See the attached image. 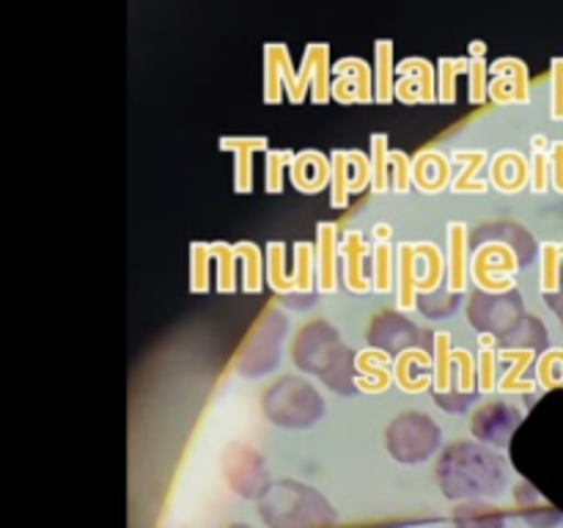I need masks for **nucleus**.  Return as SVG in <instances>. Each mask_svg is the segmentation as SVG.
I'll list each match as a JSON object with an SVG mask.
<instances>
[{
    "label": "nucleus",
    "mask_w": 563,
    "mask_h": 528,
    "mask_svg": "<svg viewBox=\"0 0 563 528\" xmlns=\"http://www.w3.org/2000/svg\"><path fill=\"white\" fill-rule=\"evenodd\" d=\"M234 251L242 264V289L256 295V292H262L264 280H267V273H264L267 264L262 262V248L256 242H236Z\"/></svg>",
    "instance_id": "24"
},
{
    "label": "nucleus",
    "mask_w": 563,
    "mask_h": 528,
    "mask_svg": "<svg viewBox=\"0 0 563 528\" xmlns=\"http://www.w3.org/2000/svg\"><path fill=\"white\" fill-rule=\"evenodd\" d=\"M223 152H234V190L251 193L253 190V154L267 152V138H220Z\"/></svg>",
    "instance_id": "15"
},
{
    "label": "nucleus",
    "mask_w": 563,
    "mask_h": 528,
    "mask_svg": "<svg viewBox=\"0 0 563 528\" xmlns=\"http://www.w3.org/2000/svg\"><path fill=\"white\" fill-rule=\"evenodd\" d=\"M561 248V256H563V245H559Z\"/></svg>",
    "instance_id": "60"
},
{
    "label": "nucleus",
    "mask_w": 563,
    "mask_h": 528,
    "mask_svg": "<svg viewBox=\"0 0 563 528\" xmlns=\"http://www.w3.org/2000/svg\"><path fill=\"white\" fill-rule=\"evenodd\" d=\"M330 165H333V179H330V204L335 209H344L350 204V160H346V152H333L330 157Z\"/></svg>",
    "instance_id": "39"
},
{
    "label": "nucleus",
    "mask_w": 563,
    "mask_h": 528,
    "mask_svg": "<svg viewBox=\"0 0 563 528\" xmlns=\"http://www.w3.org/2000/svg\"><path fill=\"white\" fill-rule=\"evenodd\" d=\"M416 253H418V258H421L423 267H427V275L418 280V292L438 289V286L443 284L445 270H449V258H445L443 251H440L438 245H432V242L416 245Z\"/></svg>",
    "instance_id": "29"
},
{
    "label": "nucleus",
    "mask_w": 563,
    "mask_h": 528,
    "mask_svg": "<svg viewBox=\"0 0 563 528\" xmlns=\"http://www.w3.org/2000/svg\"><path fill=\"white\" fill-rule=\"evenodd\" d=\"M484 55H487V44H484L482 38L471 42V58H484Z\"/></svg>",
    "instance_id": "57"
},
{
    "label": "nucleus",
    "mask_w": 563,
    "mask_h": 528,
    "mask_svg": "<svg viewBox=\"0 0 563 528\" xmlns=\"http://www.w3.org/2000/svg\"><path fill=\"white\" fill-rule=\"evenodd\" d=\"M465 248H467V226L454 220L449 226V289L460 295L467 284V262H465Z\"/></svg>",
    "instance_id": "22"
},
{
    "label": "nucleus",
    "mask_w": 563,
    "mask_h": 528,
    "mask_svg": "<svg viewBox=\"0 0 563 528\" xmlns=\"http://www.w3.org/2000/svg\"><path fill=\"white\" fill-rule=\"evenodd\" d=\"M313 275H317V251L311 248V242H295V292L300 295H311ZM291 292V295H295Z\"/></svg>",
    "instance_id": "33"
},
{
    "label": "nucleus",
    "mask_w": 563,
    "mask_h": 528,
    "mask_svg": "<svg viewBox=\"0 0 563 528\" xmlns=\"http://www.w3.org/2000/svg\"><path fill=\"white\" fill-rule=\"evenodd\" d=\"M489 72L493 75H506L515 82L517 102H528L531 99V91H528V66L520 58H498L495 64H489Z\"/></svg>",
    "instance_id": "43"
},
{
    "label": "nucleus",
    "mask_w": 563,
    "mask_h": 528,
    "mask_svg": "<svg viewBox=\"0 0 563 528\" xmlns=\"http://www.w3.org/2000/svg\"><path fill=\"white\" fill-rule=\"evenodd\" d=\"M289 179L297 190L313 196V193L324 190L330 185V179H333V165L317 148L295 152V160L289 165Z\"/></svg>",
    "instance_id": "13"
},
{
    "label": "nucleus",
    "mask_w": 563,
    "mask_h": 528,
    "mask_svg": "<svg viewBox=\"0 0 563 528\" xmlns=\"http://www.w3.org/2000/svg\"><path fill=\"white\" fill-rule=\"evenodd\" d=\"M550 154L548 152H533L531 160V187L537 193H544L550 185Z\"/></svg>",
    "instance_id": "50"
},
{
    "label": "nucleus",
    "mask_w": 563,
    "mask_h": 528,
    "mask_svg": "<svg viewBox=\"0 0 563 528\" xmlns=\"http://www.w3.org/2000/svg\"><path fill=\"white\" fill-rule=\"evenodd\" d=\"M432 385L434 394H449L451 391V361H454V350H451V336L449 333H432Z\"/></svg>",
    "instance_id": "27"
},
{
    "label": "nucleus",
    "mask_w": 563,
    "mask_h": 528,
    "mask_svg": "<svg viewBox=\"0 0 563 528\" xmlns=\"http://www.w3.org/2000/svg\"><path fill=\"white\" fill-rule=\"evenodd\" d=\"M368 344L379 352H407L416 350L418 328L396 311H379L368 324Z\"/></svg>",
    "instance_id": "11"
},
{
    "label": "nucleus",
    "mask_w": 563,
    "mask_h": 528,
    "mask_svg": "<svg viewBox=\"0 0 563 528\" xmlns=\"http://www.w3.org/2000/svg\"><path fill=\"white\" fill-rule=\"evenodd\" d=\"M388 163H390V182H394V190L396 193H407L412 185V163L405 152L394 148L388 154Z\"/></svg>",
    "instance_id": "48"
},
{
    "label": "nucleus",
    "mask_w": 563,
    "mask_h": 528,
    "mask_svg": "<svg viewBox=\"0 0 563 528\" xmlns=\"http://www.w3.org/2000/svg\"><path fill=\"white\" fill-rule=\"evenodd\" d=\"M487 72L489 64L484 58H471V69H467V77H471V97L473 105H484L489 97V82H487Z\"/></svg>",
    "instance_id": "47"
},
{
    "label": "nucleus",
    "mask_w": 563,
    "mask_h": 528,
    "mask_svg": "<svg viewBox=\"0 0 563 528\" xmlns=\"http://www.w3.org/2000/svg\"><path fill=\"white\" fill-rule=\"evenodd\" d=\"M440 490L451 501H482L504 493L506 471L498 457L478 443H451L434 468Z\"/></svg>",
    "instance_id": "1"
},
{
    "label": "nucleus",
    "mask_w": 563,
    "mask_h": 528,
    "mask_svg": "<svg viewBox=\"0 0 563 528\" xmlns=\"http://www.w3.org/2000/svg\"><path fill=\"white\" fill-rule=\"evenodd\" d=\"M553 119L563 121V58L553 61Z\"/></svg>",
    "instance_id": "54"
},
{
    "label": "nucleus",
    "mask_w": 563,
    "mask_h": 528,
    "mask_svg": "<svg viewBox=\"0 0 563 528\" xmlns=\"http://www.w3.org/2000/svg\"><path fill=\"white\" fill-rule=\"evenodd\" d=\"M324 410L322 396L302 377H280L264 394V413L278 427H311Z\"/></svg>",
    "instance_id": "5"
},
{
    "label": "nucleus",
    "mask_w": 563,
    "mask_h": 528,
    "mask_svg": "<svg viewBox=\"0 0 563 528\" xmlns=\"http://www.w3.org/2000/svg\"><path fill=\"white\" fill-rule=\"evenodd\" d=\"M209 264H212V242H190V292L201 295L209 289Z\"/></svg>",
    "instance_id": "36"
},
{
    "label": "nucleus",
    "mask_w": 563,
    "mask_h": 528,
    "mask_svg": "<svg viewBox=\"0 0 563 528\" xmlns=\"http://www.w3.org/2000/svg\"><path fill=\"white\" fill-rule=\"evenodd\" d=\"M454 160L456 163L465 165V170L451 179V187H454L456 193H484L487 190V182H476V170L482 168L484 160H487V152H456Z\"/></svg>",
    "instance_id": "31"
},
{
    "label": "nucleus",
    "mask_w": 563,
    "mask_h": 528,
    "mask_svg": "<svg viewBox=\"0 0 563 528\" xmlns=\"http://www.w3.org/2000/svg\"><path fill=\"white\" fill-rule=\"evenodd\" d=\"M264 55L273 58L280 69V80H284V91L289 97V102L300 105L306 99L308 86H311V97L317 105H324L330 99V47L322 42L308 44L306 53H302V66L300 72L291 69V58L286 44L269 42L264 44Z\"/></svg>",
    "instance_id": "4"
},
{
    "label": "nucleus",
    "mask_w": 563,
    "mask_h": 528,
    "mask_svg": "<svg viewBox=\"0 0 563 528\" xmlns=\"http://www.w3.org/2000/svg\"><path fill=\"white\" fill-rule=\"evenodd\" d=\"M396 72H399L401 77H412V80L418 82V88H421L423 94V102H438V72H434V66L429 64L427 58H405L396 64Z\"/></svg>",
    "instance_id": "28"
},
{
    "label": "nucleus",
    "mask_w": 563,
    "mask_h": 528,
    "mask_svg": "<svg viewBox=\"0 0 563 528\" xmlns=\"http://www.w3.org/2000/svg\"><path fill=\"white\" fill-rule=\"evenodd\" d=\"M374 237H377V242H388L390 237H394V229H390L388 223H379L374 226Z\"/></svg>",
    "instance_id": "56"
},
{
    "label": "nucleus",
    "mask_w": 563,
    "mask_h": 528,
    "mask_svg": "<svg viewBox=\"0 0 563 528\" xmlns=\"http://www.w3.org/2000/svg\"><path fill=\"white\" fill-rule=\"evenodd\" d=\"M339 256H341V270H344V284L350 292H368L372 286H368V278H366V258L372 256V248L363 242V234L361 231H346L344 240H341L339 245Z\"/></svg>",
    "instance_id": "14"
},
{
    "label": "nucleus",
    "mask_w": 563,
    "mask_h": 528,
    "mask_svg": "<svg viewBox=\"0 0 563 528\" xmlns=\"http://www.w3.org/2000/svg\"><path fill=\"white\" fill-rule=\"evenodd\" d=\"M258 515L267 528H335L339 512L311 484L284 479L269 484L258 501Z\"/></svg>",
    "instance_id": "2"
},
{
    "label": "nucleus",
    "mask_w": 563,
    "mask_h": 528,
    "mask_svg": "<svg viewBox=\"0 0 563 528\" xmlns=\"http://www.w3.org/2000/svg\"><path fill=\"white\" fill-rule=\"evenodd\" d=\"M531 179V168L517 152H500L493 160V185L504 193H517Z\"/></svg>",
    "instance_id": "21"
},
{
    "label": "nucleus",
    "mask_w": 563,
    "mask_h": 528,
    "mask_svg": "<svg viewBox=\"0 0 563 528\" xmlns=\"http://www.w3.org/2000/svg\"><path fill=\"white\" fill-rule=\"evenodd\" d=\"M223 476L242 498H256L269 490V473L264 457L247 443H229L223 451Z\"/></svg>",
    "instance_id": "8"
},
{
    "label": "nucleus",
    "mask_w": 563,
    "mask_h": 528,
    "mask_svg": "<svg viewBox=\"0 0 563 528\" xmlns=\"http://www.w3.org/2000/svg\"><path fill=\"white\" fill-rule=\"evenodd\" d=\"M517 424H520V413L515 407L504 405V402H487V405L473 413L471 429L482 443L506 446Z\"/></svg>",
    "instance_id": "12"
},
{
    "label": "nucleus",
    "mask_w": 563,
    "mask_h": 528,
    "mask_svg": "<svg viewBox=\"0 0 563 528\" xmlns=\"http://www.w3.org/2000/svg\"><path fill=\"white\" fill-rule=\"evenodd\" d=\"M394 97L399 99V102H405V105H418V102H423L421 88H418V82L412 80V77H399V80H396Z\"/></svg>",
    "instance_id": "53"
},
{
    "label": "nucleus",
    "mask_w": 563,
    "mask_h": 528,
    "mask_svg": "<svg viewBox=\"0 0 563 528\" xmlns=\"http://www.w3.org/2000/svg\"><path fill=\"white\" fill-rule=\"evenodd\" d=\"M471 69V58H440L438 61V102L451 105L456 99V77Z\"/></svg>",
    "instance_id": "32"
},
{
    "label": "nucleus",
    "mask_w": 563,
    "mask_h": 528,
    "mask_svg": "<svg viewBox=\"0 0 563 528\" xmlns=\"http://www.w3.org/2000/svg\"><path fill=\"white\" fill-rule=\"evenodd\" d=\"M335 75L350 77L357 86V94H361V102H372L374 99V86H372V66L363 58H341L335 61Z\"/></svg>",
    "instance_id": "35"
},
{
    "label": "nucleus",
    "mask_w": 563,
    "mask_h": 528,
    "mask_svg": "<svg viewBox=\"0 0 563 528\" xmlns=\"http://www.w3.org/2000/svg\"><path fill=\"white\" fill-rule=\"evenodd\" d=\"M212 262L218 264V292H234L236 289V251L229 242H212Z\"/></svg>",
    "instance_id": "37"
},
{
    "label": "nucleus",
    "mask_w": 563,
    "mask_h": 528,
    "mask_svg": "<svg viewBox=\"0 0 563 528\" xmlns=\"http://www.w3.org/2000/svg\"><path fill=\"white\" fill-rule=\"evenodd\" d=\"M284 99V80H280V69L273 58L264 55V102L278 105Z\"/></svg>",
    "instance_id": "49"
},
{
    "label": "nucleus",
    "mask_w": 563,
    "mask_h": 528,
    "mask_svg": "<svg viewBox=\"0 0 563 528\" xmlns=\"http://www.w3.org/2000/svg\"><path fill=\"white\" fill-rule=\"evenodd\" d=\"M335 267H339V226L322 220L317 226V280L322 292L335 289Z\"/></svg>",
    "instance_id": "16"
},
{
    "label": "nucleus",
    "mask_w": 563,
    "mask_h": 528,
    "mask_svg": "<svg viewBox=\"0 0 563 528\" xmlns=\"http://www.w3.org/2000/svg\"><path fill=\"white\" fill-rule=\"evenodd\" d=\"M454 528H506V512L484 501H465L454 506Z\"/></svg>",
    "instance_id": "20"
},
{
    "label": "nucleus",
    "mask_w": 563,
    "mask_h": 528,
    "mask_svg": "<svg viewBox=\"0 0 563 528\" xmlns=\"http://www.w3.org/2000/svg\"><path fill=\"white\" fill-rule=\"evenodd\" d=\"M286 333V314L278 306H269L267 314L256 322L253 333L247 336L245 346L236 355V369L245 377H258L269 372L280 358V339Z\"/></svg>",
    "instance_id": "7"
},
{
    "label": "nucleus",
    "mask_w": 563,
    "mask_h": 528,
    "mask_svg": "<svg viewBox=\"0 0 563 528\" xmlns=\"http://www.w3.org/2000/svg\"><path fill=\"white\" fill-rule=\"evenodd\" d=\"M295 363L302 372L319 374L330 388L350 394L355 388V358L350 346H344L335 328L324 319L302 324L295 339Z\"/></svg>",
    "instance_id": "3"
},
{
    "label": "nucleus",
    "mask_w": 563,
    "mask_h": 528,
    "mask_svg": "<svg viewBox=\"0 0 563 528\" xmlns=\"http://www.w3.org/2000/svg\"><path fill=\"white\" fill-rule=\"evenodd\" d=\"M267 157H264V168H267V176H264V190L267 193H280L284 190V170H289L291 160H295V152L289 148H267Z\"/></svg>",
    "instance_id": "42"
},
{
    "label": "nucleus",
    "mask_w": 563,
    "mask_h": 528,
    "mask_svg": "<svg viewBox=\"0 0 563 528\" xmlns=\"http://www.w3.org/2000/svg\"><path fill=\"white\" fill-rule=\"evenodd\" d=\"M418 256L416 242H401L399 245V308H416L418 302Z\"/></svg>",
    "instance_id": "23"
},
{
    "label": "nucleus",
    "mask_w": 563,
    "mask_h": 528,
    "mask_svg": "<svg viewBox=\"0 0 563 528\" xmlns=\"http://www.w3.org/2000/svg\"><path fill=\"white\" fill-rule=\"evenodd\" d=\"M515 501H517V509H520V515L526 517L531 526L548 528L555 522L553 517H548V509H544V504L539 501V495L533 493V487H528V484H517Z\"/></svg>",
    "instance_id": "38"
},
{
    "label": "nucleus",
    "mask_w": 563,
    "mask_h": 528,
    "mask_svg": "<svg viewBox=\"0 0 563 528\" xmlns=\"http://www.w3.org/2000/svg\"><path fill=\"white\" fill-rule=\"evenodd\" d=\"M440 440H443L440 427L421 410L401 413L388 427V451L401 465H418L429 460L440 449Z\"/></svg>",
    "instance_id": "6"
},
{
    "label": "nucleus",
    "mask_w": 563,
    "mask_h": 528,
    "mask_svg": "<svg viewBox=\"0 0 563 528\" xmlns=\"http://www.w3.org/2000/svg\"><path fill=\"white\" fill-rule=\"evenodd\" d=\"M374 61H377V80H374V102H390L394 99V42L379 38L374 47Z\"/></svg>",
    "instance_id": "25"
},
{
    "label": "nucleus",
    "mask_w": 563,
    "mask_h": 528,
    "mask_svg": "<svg viewBox=\"0 0 563 528\" xmlns=\"http://www.w3.org/2000/svg\"><path fill=\"white\" fill-rule=\"evenodd\" d=\"M231 528H251V526H242V522H240V526H231Z\"/></svg>",
    "instance_id": "59"
},
{
    "label": "nucleus",
    "mask_w": 563,
    "mask_h": 528,
    "mask_svg": "<svg viewBox=\"0 0 563 528\" xmlns=\"http://www.w3.org/2000/svg\"><path fill=\"white\" fill-rule=\"evenodd\" d=\"M517 267H520V264H517V253L511 251L509 245H504V242H487V245H482L476 253H473V262H471L473 280L482 286V292H489V295H504V292H511V286L515 284H511L509 278L495 280L493 273L511 275Z\"/></svg>",
    "instance_id": "9"
},
{
    "label": "nucleus",
    "mask_w": 563,
    "mask_h": 528,
    "mask_svg": "<svg viewBox=\"0 0 563 528\" xmlns=\"http://www.w3.org/2000/svg\"><path fill=\"white\" fill-rule=\"evenodd\" d=\"M517 308H520V297L515 289L504 292V295H489V292L478 289L467 302V317L476 324L478 333L500 336L509 330L511 317H517Z\"/></svg>",
    "instance_id": "10"
},
{
    "label": "nucleus",
    "mask_w": 563,
    "mask_h": 528,
    "mask_svg": "<svg viewBox=\"0 0 563 528\" xmlns=\"http://www.w3.org/2000/svg\"><path fill=\"white\" fill-rule=\"evenodd\" d=\"M330 97L341 105H352V102H361V94H357V86L350 80V77H335L333 86H330Z\"/></svg>",
    "instance_id": "51"
},
{
    "label": "nucleus",
    "mask_w": 563,
    "mask_h": 528,
    "mask_svg": "<svg viewBox=\"0 0 563 528\" xmlns=\"http://www.w3.org/2000/svg\"><path fill=\"white\" fill-rule=\"evenodd\" d=\"M427 361H432V355H429V352H423V350H407V352H401L399 358H396L394 380L399 383L401 391H407V394H421V391H427L429 385H432V374H427V372L412 374V369H410L412 363L429 369L432 363H427Z\"/></svg>",
    "instance_id": "18"
},
{
    "label": "nucleus",
    "mask_w": 563,
    "mask_h": 528,
    "mask_svg": "<svg viewBox=\"0 0 563 528\" xmlns=\"http://www.w3.org/2000/svg\"><path fill=\"white\" fill-rule=\"evenodd\" d=\"M544 146H548V141L542 135L533 138V152H544Z\"/></svg>",
    "instance_id": "58"
},
{
    "label": "nucleus",
    "mask_w": 563,
    "mask_h": 528,
    "mask_svg": "<svg viewBox=\"0 0 563 528\" xmlns=\"http://www.w3.org/2000/svg\"><path fill=\"white\" fill-rule=\"evenodd\" d=\"M394 284V248L388 242H377L372 248V286L377 292H388Z\"/></svg>",
    "instance_id": "41"
},
{
    "label": "nucleus",
    "mask_w": 563,
    "mask_h": 528,
    "mask_svg": "<svg viewBox=\"0 0 563 528\" xmlns=\"http://www.w3.org/2000/svg\"><path fill=\"white\" fill-rule=\"evenodd\" d=\"M550 174H553L555 190L563 193V141H555L550 146Z\"/></svg>",
    "instance_id": "55"
},
{
    "label": "nucleus",
    "mask_w": 563,
    "mask_h": 528,
    "mask_svg": "<svg viewBox=\"0 0 563 528\" xmlns=\"http://www.w3.org/2000/svg\"><path fill=\"white\" fill-rule=\"evenodd\" d=\"M478 344H482V352H478V366H476V377H478V388L484 394L498 388L495 383V363H498V352H495V336L489 333H478Z\"/></svg>",
    "instance_id": "40"
},
{
    "label": "nucleus",
    "mask_w": 563,
    "mask_h": 528,
    "mask_svg": "<svg viewBox=\"0 0 563 528\" xmlns=\"http://www.w3.org/2000/svg\"><path fill=\"white\" fill-rule=\"evenodd\" d=\"M368 146H372V190L374 193H385L388 190V182H390V163H388V135L385 132H374L368 138Z\"/></svg>",
    "instance_id": "30"
},
{
    "label": "nucleus",
    "mask_w": 563,
    "mask_h": 528,
    "mask_svg": "<svg viewBox=\"0 0 563 528\" xmlns=\"http://www.w3.org/2000/svg\"><path fill=\"white\" fill-rule=\"evenodd\" d=\"M489 97L495 99L498 105L506 102H517V94H515V82L509 80L506 75H495L493 82H489Z\"/></svg>",
    "instance_id": "52"
},
{
    "label": "nucleus",
    "mask_w": 563,
    "mask_h": 528,
    "mask_svg": "<svg viewBox=\"0 0 563 528\" xmlns=\"http://www.w3.org/2000/svg\"><path fill=\"white\" fill-rule=\"evenodd\" d=\"M390 358L388 352H379V350H366V352H357L355 358V388L366 391V394H379L390 385L394 374L388 369H383V363H388Z\"/></svg>",
    "instance_id": "17"
},
{
    "label": "nucleus",
    "mask_w": 563,
    "mask_h": 528,
    "mask_svg": "<svg viewBox=\"0 0 563 528\" xmlns=\"http://www.w3.org/2000/svg\"><path fill=\"white\" fill-rule=\"evenodd\" d=\"M498 358L504 361H511V369L504 374V380L498 383L500 394H531L537 385L522 383V372H526L528 363L533 361V350H500Z\"/></svg>",
    "instance_id": "26"
},
{
    "label": "nucleus",
    "mask_w": 563,
    "mask_h": 528,
    "mask_svg": "<svg viewBox=\"0 0 563 528\" xmlns=\"http://www.w3.org/2000/svg\"><path fill=\"white\" fill-rule=\"evenodd\" d=\"M346 160H350V193H363L372 185V160L357 148L346 152Z\"/></svg>",
    "instance_id": "45"
},
{
    "label": "nucleus",
    "mask_w": 563,
    "mask_h": 528,
    "mask_svg": "<svg viewBox=\"0 0 563 528\" xmlns=\"http://www.w3.org/2000/svg\"><path fill=\"white\" fill-rule=\"evenodd\" d=\"M412 182L423 193H440L451 182L449 160L440 152H427L412 163Z\"/></svg>",
    "instance_id": "19"
},
{
    "label": "nucleus",
    "mask_w": 563,
    "mask_h": 528,
    "mask_svg": "<svg viewBox=\"0 0 563 528\" xmlns=\"http://www.w3.org/2000/svg\"><path fill=\"white\" fill-rule=\"evenodd\" d=\"M561 258V248L553 245V242H544L542 248V289L544 295H553L559 289V264Z\"/></svg>",
    "instance_id": "46"
},
{
    "label": "nucleus",
    "mask_w": 563,
    "mask_h": 528,
    "mask_svg": "<svg viewBox=\"0 0 563 528\" xmlns=\"http://www.w3.org/2000/svg\"><path fill=\"white\" fill-rule=\"evenodd\" d=\"M456 300H460V295H454L451 289L443 292L440 286L432 292H418V302H421V311L427 317H445V314L454 311Z\"/></svg>",
    "instance_id": "44"
},
{
    "label": "nucleus",
    "mask_w": 563,
    "mask_h": 528,
    "mask_svg": "<svg viewBox=\"0 0 563 528\" xmlns=\"http://www.w3.org/2000/svg\"><path fill=\"white\" fill-rule=\"evenodd\" d=\"M267 284L280 295L295 292V280L286 273V245L284 242H269L267 245Z\"/></svg>",
    "instance_id": "34"
}]
</instances>
